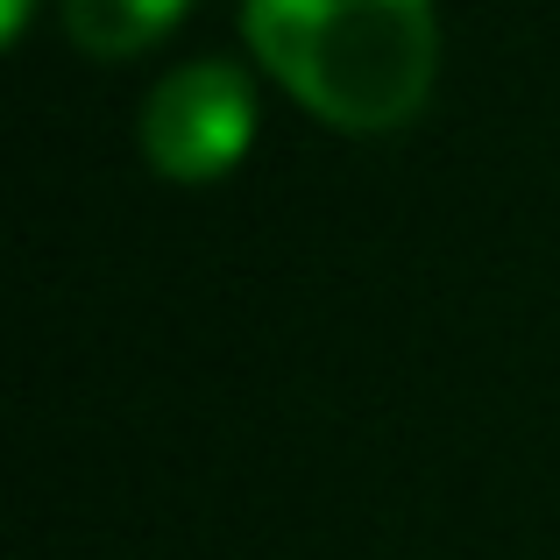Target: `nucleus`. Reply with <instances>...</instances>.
Segmentation results:
<instances>
[{"instance_id": "obj_4", "label": "nucleus", "mask_w": 560, "mask_h": 560, "mask_svg": "<svg viewBox=\"0 0 560 560\" xmlns=\"http://www.w3.org/2000/svg\"><path fill=\"white\" fill-rule=\"evenodd\" d=\"M28 8H36V0H0V36H22V28H28Z\"/></svg>"}, {"instance_id": "obj_3", "label": "nucleus", "mask_w": 560, "mask_h": 560, "mask_svg": "<svg viewBox=\"0 0 560 560\" xmlns=\"http://www.w3.org/2000/svg\"><path fill=\"white\" fill-rule=\"evenodd\" d=\"M191 0H65V36L85 57H142L185 22Z\"/></svg>"}, {"instance_id": "obj_2", "label": "nucleus", "mask_w": 560, "mask_h": 560, "mask_svg": "<svg viewBox=\"0 0 560 560\" xmlns=\"http://www.w3.org/2000/svg\"><path fill=\"white\" fill-rule=\"evenodd\" d=\"M256 142V85L228 57L178 65L142 100V156L171 185H213Z\"/></svg>"}, {"instance_id": "obj_1", "label": "nucleus", "mask_w": 560, "mask_h": 560, "mask_svg": "<svg viewBox=\"0 0 560 560\" xmlns=\"http://www.w3.org/2000/svg\"><path fill=\"white\" fill-rule=\"evenodd\" d=\"M242 28L262 71L348 136L405 128L440 79L433 0H242Z\"/></svg>"}]
</instances>
